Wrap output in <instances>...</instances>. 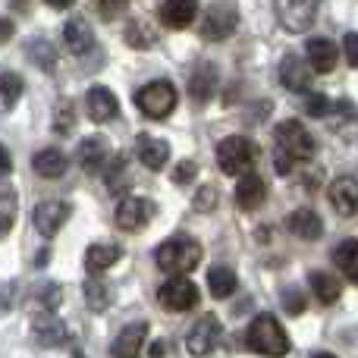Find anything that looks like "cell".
I'll list each match as a JSON object with an SVG mask.
<instances>
[{"label":"cell","instance_id":"30bf717a","mask_svg":"<svg viewBox=\"0 0 358 358\" xmlns=\"http://www.w3.org/2000/svg\"><path fill=\"white\" fill-rule=\"evenodd\" d=\"M69 214H73V208L66 201H38L35 210H31V223L44 239H54L63 229V223L69 220Z\"/></svg>","mask_w":358,"mask_h":358},{"label":"cell","instance_id":"83f0119b","mask_svg":"<svg viewBox=\"0 0 358 358\" xmlns=\"http://www.w3.org/2000/svg\"><path fill=\"white\" fill-rule=\"evenodd\" d=\"M82 296H85V305L92 311H107L110 308V299H113V289L104 283L101 277H88L85 283H82Z\"/></svg>","mask_w":358,"mask_h":358},{"label":"cell","instance_id":"3957f363","mask_svg":"<svg viewBox=\"0 0 358 358\" xmlns=\"http://www.w3.org/2000/svg\"><path fill=\"white\" fill-rule=\"evenodd\" d=\"M245 346L258 355L283 358L289 352V336H286L283 324H280L273 315H258L245 330Z\"/></svg>","mask_w":358,"mask_h":358},{"label":"cell","instance_id":"8992f818","mask_svg":"<svg viewBox=\"0 0 358 358\" xmlns=\"http://www.w3.org/2000/svg\"><path fill=\"white\" fill-rule=\"evenodd\" d=\"M239 25V10L233 3H210L201 19V38L204 41H227Z\"/></svg>","mask_w":358,"mask_h":358},{"label":"cell","instance_id":"52a82bcc","mask_svg":"<svg viewBox=\"0 0 358 358\" xmlns=\"http://www.w3.org/2000/svg\"><path fill=\"white\" fill-rule=\"evenodd\" d=\"M157 208L151 198L145 195H126L123 201L117 204V227L126 229V233H138V229H145L151 220H155Z\"/></svg>","mask_w":358,"mask_h":358},{"label":"cell","instance_id":"277c9868","mask_svg":"<svg viewBox=\"0 0 358 358\" xmlns=\"http://www.w3.org/2000/svg\"><path fill=\"white\" fill-rule=\"evenodd\" d=\"M255 161H258V145L245 136H227L217 142V167L227 176H245L252 173Z\"/></svg>","mask_w":358,"mask_h":358},{"label":"cell","instance_id":"8fae6325","mask_svg":"<svg viewBox=\"0 0 358 358\" xmlns=\"http://www.w3.org/2000/svg\"><path fill=\"white\" fill-rule=\"evenodd\" d=\"M217 340H220V321H217V315H204L198 324H192L189 336H185V349L192 358H208Z\"/></svg>","mask_w":358,"mask_h":358},{"label":"cell","instance_id":"bcb514c9","mask_svg":"<svg viewBox=\"0 0 358 358\" xmlns=\"http://www.w3.org/2000/svg\"><path fill=\"white\" fill-rule=\"evenodd\" d=\"M10 38H13V22H10V19L0 16V44L10 41Z\"/></svg>","mask_w":358,"mask_h":358},{"label":"cell","instance_id":"ab89813d","mask_svg":"<svg viewBox=\"0 0 358 358\" xmlns=\"http://www.w3.org/2000/svg\"><path fill=\"white\" fill-rule=\"evenodd\" d=\"M283 305H286V311H289V315H302V311H305V296H302V289H286Z\"/></svg>","mask_w":358,"mask_h":358},{"label":"cell","instance_id":"f6af8a7d","mask_svg":"<svg viewBox=\"0 0 358 358\" xmlns=\"http://www.w3.org/2000/svg\"><path fill=\"white\" fill-rule=\"evenodd\" d=\"M98 10H101V13H104V16H107V19H110V16H120V13H123V10H126V3H101V6H98Z\"/></svg>","mask_w":358,"mask_h":358},{"label":"cell","instance_id":"ac0fdd59","mask_svg":"<svg viewBox=\"0 0 358 358\" xmlns=\"http://www.w3.org/2000/svg\"><path fill=\"white\" fill-rule=\"evenodd\" d=\"M85 110L94 123H107V120H113L120 113V104L110 88L94 85V88H88V94H85Z\"/></svg>","mask_w":358,"mask_h":358},{"label":"cell","instance_id":"d590c367","mask_svg":"<svg viewBox=\"0 0 358 358\" xmlns=\"http://www.w3.org/2000/svg\"><path fill=\"white\" fill-rule=\"evenodd\" d=\"M73 126H76V104L69 98H63L54 107V132L57 136H66V132H73Z\"/></svg>","mask_w":358,"mask_h":358},{"label":"cell","instance_id":"9c48e42d","mask_svg":"<svg viewBox=\"0 0 358 358\" xmlns=\"http://www.w3.org/2000/svg\"><path fill=\"white\" fill-rule=\"evenodd\" d=\"M157 302L167 311H189L198 305V286L189 277H173L157 289Z\"/></svg>","mask_w":358,"mask_h":358},{"label":"cell","instance_id":"5bb4252c","mask_svg":"<svg viewBox=\"0 0 358 358\" xmlns=\"http://www.w3.org/2000/svg\"><path fill=\"white\" fill-rule=\"evenodd\" d=\"M327 198H330V204H334L336 214H343V217L358 214V179L336 176L327 189Z\"/></svg>","mask_w":358,"mask_h":358},{"label":"cell","instance_id":"cb8c5ba5","mask_svg":"<svg viewBox=\"0 0 358 358\" xmlns=\"http://www.w3.org/2000/svg\"><path fill=\"white\" fill-rule=\"evenodd\" d=\"M157 13H161V22L167 29H185V25L195 22L198 6L192 0H167V3H161Z\"/></svg>","mask_w":358,"mask_h":358},{"label":"cell","instance_id":"4dcf8cb0","mask_svg":"<svg viewBox=\"0 0 358 358\" xmlns=\"http://www.w3.org/2000/svg\"><path fill=\"white\" fill-rule=\"evenodd\" d=\"M19 214V195L13 185H0V236H6L16 223Z\"/></svg>","mask_w":358,"mask_h":358},{"label":"cell","instance_id":"603a6c76","mask_svg":"<svg viewBox=\"0 0 358 358\" xmlns=\"http://www.w3.org/2000/svg\"><path fill=\"white\" fill-rule=\"evenodd\" d=\"M340 60V48L330 38H311L308 41V66L311 73H334Z\"/></svg>","mask_w":358,"mask_h":358},{"label":"cell","instance_id":"5b68a950","mask_svg":"<svg viewBox=\"0 0 358 358\" xmlns=\"http://www.w3.org/2000/svg\"><path fill=\"white\" fill-rule=\"evenodd\" d=\"M136 104L145 117L151 120H164L176 110V85L167 79H157V82H148L145 88H138L136 94Z\"/></svg>","mask_w":358,"mask_h":358},{"label":"cell","instance_id":"7dc6e473","mask_svg":"<svg viewBox=\"0 0 358 358\" xmlns=\"http://www.w3.org/2000/svg\"><path fill=\"white\" fill-rule=\"evenodd\" d=\"M311 358H336V355H330V352H317V355H311Z\"/></svg>","mask_w":358,"mask_h":358},{"label":"cell","instance_id":"d6986e66","mask_svg":"<svg viewBox=\"0 0 358 358\" xmlns=\"http://www.w3.org/2000/svg\"><path fill=\"white\" fill-rule=\"evenodd\" d=\"M286 229H289L292 236H299V239H305V242H315V239L324 236V220L311 208H299L286 217Z\"/></svg>","mask_w":358,"mask_h":358},{"label":"cell","instance_id":"f1b7e54d","mask_svg":"<svg viewBox=\"0 0 358 358\" xmlns=\"http://www.w3.org/2000/svg\"><path fill=\"white\" fill-rule=\"evenodd\" d=\"M334 264L346 273L352 283H358V239H343L334 248Z\"/></svg>","mask_w":358,"mask_h":358},{"label":"cell","instance_id":"4316f807","mask_svg":"<svg viewBox=\"0 0 358 358\" xmlns=\"http://www.w3.org/2000/svg\"><path fill=\"white\" fill-rule=\"evenodd\" d=\"M31 170L44 179H60L66 173V157L57 148H41L35 157H31Z\"/></svg>","mask_w":358,"mask_h":358},{"label":"cell","instance_id":"ee69618b","mask_svg":"<svg viewBox=\"0 0 358 358\" xmlns=\"http://www.w3.org/2000/svg\"><path fill=\"white\" fill-rule=\"evenodd\" d=\"M167 355V340H155L148 346V358H164Z\"/></svg>","mask_w":358,"mask_h":358},{"label":"cell","instance_id":"2e32d148","mask_svg":"<svg viewBox=\"0 0 358 358\" xmlns=\"http://www.w3.org/2000/svg\"><path fill=\"white\" fill-rule=\"evenodd\" d=\"M63 48H66L69 54H76V57L88 54V50L94 48V31H92V25H88L85 19H79V16L66 19V22H63Z\"/></svg>","mask_w":358,"mask_h":358},{"label":"cell","instance_id":"4fadbf2b","mask_svg":"<svg viewBox=\"0 0 358 358\" xmlns=\"http://www.w3.org/2000/svg\"><path fill=\"white\" fill-rule=\"evenodd\" d=\"M145 340H148V321H132L117 334L110 346L113 358H142Z\"/></svg>","mask_w":358,"mask_h":358},{"label":"cell","instance_id":"7c38bea8","mask_svg":"<svg viewBox=\"0 0 358 358\" xmlns=\"http://www.w3.org/2000/svg\"><path fill=\"white\" fill-rule=\"evenodd\" d=\"M280 82H283V88H289L296 94H311L315 73H311L308 60H302L299 54H286L280 60Z\"/></svg>","mask_w":358,"mask_h":358},{"label":"cell","instance_id":"d4e9b609","mask_svg":"<svg viewBox=\"0 0 358 358\" xmlns=\"http://www.w3.org/2000/svg\"><path fill=\"white\" fill-rule=\"evenodd\" d=\"M308 283H311V292L321 305H334L343 292V283L336 273H327V271H311L308 273Z\"/></svg>","mask_w":358,"mask_h":358},{"label":"cell","instance_id":"8d00e7d4","mask_svg":"<svg viewBox=\"0 0 358 358\" xmlns=\"http://www.w3.org/2000/svg\"><path fill=\"white\" fill-rule=\"evenodd\" d=\"M126 182H129V170H126V157L117 155L110 164H107V189L117 195V192L126 189Z\"/></svg>","mask_w":358,"mask_h":358},{"label":"cell","instance_id":"1f68e13d","mask_svg":"<svg viewBox=\"0 0 358 358\" xmlns=\"http://www.w3.org/2000/svg\"><path fill=\"white\" fill-rule=\"evenodd\" d=\"M25 54H29V60L35 63V66H41L44 73H50V69L57 66V50L50 48V41H44V38H31V41L25 44Z\"/></svg>","mask_w":358,"mask_h":358},{"label":"cell","instance_id":"d6a6232c","mask_svg":"<svg viewBox=\"0 0 358 358\" xmlns=\"http://www.w3.org/2000/svg\"><path fill=\"white\" fill-rule=\"evenodd\" d=\"M349 101H330L327 94H305V113L308 117H330V113H343Z\"/></svg>","mask_w":358,"mask_h":358},{"label":"cell","instance_id":"484cf974","mask_svg":"<svg viewBox=\"0 0 358 358\" xmlns=\"http://www.w3.org/2000/svg\"><path fill=\"white\" fill-rule=\"evenodd\" d=\"M120 258H123V248H120V245H107V242L88 245V252H85V264H88V271H92V277L104 273L107 267H113Z\"/></svg>","mask_w":358,"mask_h":358},{"label":"cell","instance_id":"6da1fadb","mask_svg":"<svg viewBox=\"0 0 358 358\" xmlns=\"http://www.w3.org/2000/svg\"><path fill=\"white\" fill-rule=\"evenodd\" d=\"M273 138H277V148H273V164H277V173L280 176H289L296 164L311 161V157H315V151H317L311 132L305 129L299 120H283V123L277 126V132H273Z\"/></svg>","mask_w":358,"mask_h":358},{"label":"cell","instance_id":"f35d334b","mask_svg":"<svg viewBox=\"0 0 358 358\" xmlns=\"http://www.w3.org/2000/svg\"><path fill=\"white\" fill-rule=\"evenodd\" d=\"M217 204V189L214 185H201L195 195V210H214Z\"/></svg>","mask_w":358,"mask_h":358},{"label":"cell","instance_id":"9a60e30c","mask_svg":"<svg viewBox=\"0 0 358 358\" xmlns=\"http://www.w3.org/2000/svg\"><path fill=\"white\" fill-rule=\"evenodd\" d=\"M217 92V66L210 60H201L189 76V94L198 107H204Z\"/></svg>","mask_w":358,"mask_h":358},{"label":"cell","instance_id":"e0dca14e","mask_svg":"<svg viewBox=\"0 0 358 358\" xmlns=\"http://www.w3.org/2000/svg\"><path fill=\"white\" fill-rule=\"evenodd\" d=\"M31 334H35V340L41 343V346H48V349L63 346V343L69 340L66 324H63L60 317H54V315H44V311L31 317Z\"/></svg>","mask_w":358,"mask_h":358},{"label":"cell","instance_id":"44dd1931","mask_svg":"<svg viewBox=\"0 0 358 358\" xmlns=\"http://www.w3.org/2000/svg\"><path fill=\"white\" fill-rule=\"evenodd\" d=\"M264 198H267V185H264V179H261V173H245L236 182V204H239L242 210L261 208Z\"/></svg>","mask_w":358,"mask_h":358},{"label":"cell","instance_id":"836d02e7","mask_svg":"<svg viewBox=\"0 0 358 358\" xmlns=\"http://www.w3.org/2000/svg\"><path fill=\"white\" fill-rule=\"evenodd\" d=\"M25 92V82L19 79L16 73H10V69L0 66V104L10 110V107H16V101L22 98Z\"/></svg>","mask_w":358,"mask_h":358},{"label":"cell","instance_id":"7a4b0ae2","mask_svg":"<svg viewBox=\"0 0 358 358\" xmlns=\"http://www.w3.org/2000/svg\"><path fill=\"white\" fill-rule=\"evenodd\" d=\"M201 242L192 236H170L157 245L155 261L164 273H189L201 264Z\"/></svg>","mask_w":358,"mask_h":358},{"label":"cell","instance_id":"ffe728a7","mask_svg":"<svg viewBox=\"0 0 358 358\" xmlns=\"http://www.w3.org/2000/svg\"><path fill=\"white\" fill-rule=\"evenodd\" d=\"M107 157H110V142L104 136H92L79 145V167L85 173H101Z\"/></svg>","mask_w":358,"mask_h":358},{"label":"cell","instance_id":"ba28073f","mask_svg":"<svg viewBox=\"0 0 358 358\" xmlns=\"http://www.w3.org/2000/svg\"><path fill=\"white\" fill-rule=\"evenodd\" d=\"M273 10H277V19H280V25H283L286 31L302 35V31H308L311 25H315L317 10H321V6H317L315 0H280Z\"/></svg>","mask_w":358,"mask_h":358},{"label":"cell","instance_id":"7402d4cb","mask_svg":"<svg viewBox=\"0 0 358 358\" xmlns=\"http://www.w3.org/2000/svg\"><path fill=\"white\" fill-rule=\"evenodd\" d=\"M136 155L148 170H161L170 157V145L164 142V138H155V136H148V132H142V136L136 138Z\"/></svg>","mask_w":358,"mask_h":358},{"label":"cell","instance_id":"7bdbcfd3","mask_svg":"<svg viewBox=\"0 0 358 358\" xmlns=\"http://www.w3.org/2000/svg\"><path fill=\"white\" fill-rule=\"evenodd\" d=\"M10 170H13V157H10V151H6V145L0 142V179L10 173Z\"/></svg>","mask_w":358,"mask_h":358},{"label":"cell","instance_id":"f546056e","mask_svg":"<svg viewBox=\"0 0 358 358\" xmlns=\"http://www.w3.org/2000/svg\"><path fill=\"white\" fill-rule=\"evenodd\" d=\"M236 286H239V280H236V273L229 267H214L208 273V289L214 299H229L236 292Z\"/></svg>","mask_w":358,"mask_h":358},{"label":"cell","instance_id":"b9f144b4","mask_svg":"<svg viewBox=\"0 0 358 358\" xmlns=\"http://www.w3.org/2000/svg\"><path fill=\"white\" fill-rule=\"evenodd\" d=\"M195 173H198V167H195L192 161H179L176 170H173V182H176V185H185Z\"/></svg>","mask_w":358,"mask_h":358},{"label":"cell","instance_id":"c3c4849f","mask_svg":"<svg viewBox=\"0 0 358 358\" xmlns=\"http://www.w3.org/2000/svg\"><path fill=\"white\" fill-rule=\"evenodd\" d=\"M73 358H85V355H82V349H73Z\"/></svg>","mask_w":358,"mask_h":358},{"label":"cell","instance_id":"60d3db41","mask_svg":"<svg viewBox=\"0 0 358 358\" xmlns=\"http://www.w3.org/2000/svg\"><path fill=\"white\" fill-rule=\"evenodd\" d=\"M343 54H346L349 66L358 69V31H349V35L343 38Z\"/></svg>","mask_w":358,"mask_h":358},{"label":"cell","instance_id":"74e56055","mask_svg":"<svg viewBox=\"0 0 358 358\" xmlns=\"http://www.w3.org/2000/svg\"><path fill=\"white\" fill-rule=\"evenodd\" d=\"M60 296H63V289L57 283H48L41 292H38V308L44 311V315H54L57 308H60Z\"/></svg>","mask_w":358,"mask_h":358},{"label":"cell","instance_id":"e575fe53","mask_svg":"<svg viewBox=\"0 0 358 358\" xmlns=\"http://www.w3.org/2000/svg\"><path fill=\"white\" fill-rule=\"evenodd\" d=\"M155 29H151L148 22H142V19H129L126 22V44L136 50H148L151 44H155Z\"/></svg>","mask_w":358,"mask_h":358}]
</instances>
